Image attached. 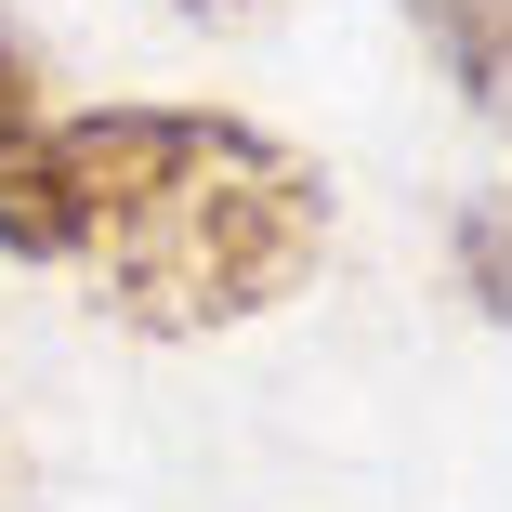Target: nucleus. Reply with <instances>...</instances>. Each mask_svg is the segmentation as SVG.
<instances>
[{"instance_id": "obj_4", "label": "nucleus", "mask_w": 512, "mask_h": 512, "mask_svg": "<svg viewBox=\"0 0 512 512\" xmlns=\"http://www.w3.org/2000/svg\"><path fill=\"white\" fill-rule=\"evenodd\" d=\"M460 289H473V316H512V197L460 211Z\"/></svg>"}, {"instance_id": "obj_5", "label": "nucleus", "mask_w": 512, "mask_h": 512, "mask_svg": "<svg viewBox=\"0 0 512 512\" xmlns=\"http://www.w3.org/2000/svg\"><path fill=\"white\" fill-rule=\"evenodd\" d=\"M158 14H184V27H237V14H263V0H158Z\"/></svg>"}, {"instance_id": "obj_3", "label": "nucleus", "mask_w": 512, "mask_h": 512, "mask_svg": "<svg viewBox=\"0 0 512 512\" xmlns=\"http://www.w3.org/2000/svg\"><path fill=\"white\" fill-rule=\"evenodd\" d=\"M473 119H512V0H407Z\"/></svg>"}, {"instance_id": "obj_2", "label": "nucleus", "mask_w": 512, "mask_h": 512, "mask_svg": "<svg viewBox=\"0 0 512 512\" xmlns=\"http://www.w3.org/2000/svg\"><path fill=\"white\" fill-rule=\"evenodd\" d=\"M0 263H66V119L40 106V53L0 14Z\"/></svg>"}, {"instance_id": "obj_1", "label": "nucleus", "mask_w": 512, "mask_h": 512, "mask_svg": "<svg viewBox=\"0 0 512 512\" xmlns=\"http://www.w3.org/2000/svg\"><path fill=\"white\" fill-rule=\"evenodd\" d=\"M66 263L145 342L250 329L329 263V171L237 106H92L66 119Z\"/></svg>"}]
</instances>
